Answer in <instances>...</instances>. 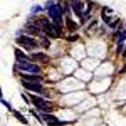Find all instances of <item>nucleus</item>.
Segmentation results:
<instances>
[{
  "mask_svg": "<svg viewBox=\"0 0 126 126\" xmlns=\"http://www.w3.org/2000/svg\"><path fill=\"white\" fill-rule=\"evenodd\" d=\"M114 35H116V40H118V42H125V40H126V25L123 27V30L118 29Z\"/></svg>",
  "mask_w": 126,
  "mask_h": 126,
  "instance_id": "f8f14e48",
  "label": "nucleus"
},
{
  "mask_svg": "<svg viewBox=\"0 0 126 126\" xmlns=\"http://www.w3.org/2000/svg\"><path fill=\"white\" fill-rule=\"evenodd\" d=\"M54 5H56V2H54V0H47V3H46V9H50V7H54Z\"/></svg>",
  "mask_w": 126,
  "mask_h": 126,
  "instance_id": "6ab92c4d",
  "label": "nucleus"
},
{
  "mask_svg": "<svg viewBox=\"0 0 126 126\" xmlns=\"http://www.w3.org/2000/svg\"><path fill=\"white\" fill-rule=\"evenodd\" d=\"M22 81H32V82H42V78L37 76V72H25L22 74Z\"/></svg>",
  "mask_w": 126,
  "mask_h": 126,
  "instance_id": "9b49d317",
  "label": "nucleus"
},
{
  "mask_svg": "<svg viewBox=\"0 0 126 126\" xmlns=\"http://www.w3.org/2000/svg\"><path fill=\"white\" fill-rule=\"evenodd\" d=\"M121 56H123V57L126 59V46H125V49H123V54H121Z\"/></svg>",
  "mask_w": 126,
  "mask_h": 126,
  "instance_id": "4be33fe9",
  "label": "nucleus"
},
{
  "mask_svg": "<svg viewBox=\"0 0 126 126\" xmlns=\"http://www.w3.org/2000/svg\"><path fill=\"white\" fill-rule=\"evenodd\" d=\"M15 59H17V61H29V57H27L20 49H15Z\"/></svg>",
  "mask_w": 126,
  "mask_h": 126,
  "instance_id": "ddd939ff",
  "label": "nucleus"
},
{
  "mask_svg": "<svg viewBox=\"0 0 126 126\" xmlns=\"http://www.w3.org/2000/svg\"><path fill=\"white\" fill-rule=\"evenodd\" d=\"M62 14H64L62 7L61 5H54V7L49 9V19L54 24H57V25H62Z\"/></svg>",
  "mask_w": 126,
  "mask_h": 126,
  "instance_id": "7ed1b4c3",
  "label": "nucleus"
},
{
  "mask_svg": "<svg viewBox=\"0 0 126 126\" xmlns=\"http://www.w3.org/2000/svg\"><path fill=\"white\" fill-rule=\"evenodd\" d=\"M40 10H42V7H40V5H34V7H32V10H30V12H32V14H39Z\"/></svg>",
  "mask_w": 126,
  "mask_h": 126,
  "instance_id": "a211bd4d",
  "label": "nucleus"
},
{
  "mask_svg": "<svg viewBox=\"0 0 126 126\" xmlns=\"http://www.w3.org/2000/svg\"><path fill=\"white\" fill-rule=\"evenodd\" d=\"M103 15H113V9L111 7H103Z\"/></svg>",
  "mask_w": 126,
  "mask_h": 126,
  "instance_id": "dca6fc26",
  "label": "nucleus"
},
{
  "mask_svg": "<svg viewBox=\"0 0 126 126\" xmlns=\"http://www.w3.org/2000/svg\"><path fill=\"white\" fill-rule=\"evenodd\" d=\"M2 103H3V106L7 108V109H10V111H14V109H12V106H10V103H7L5 99H2Z\"/></svg>",
  "mask_w": 126,
  "mask_h": 126,
  "instance_id": "aec40b11",
  "label": "nucleus"
},
{
  "mask_svg": "<svg viewBox=\"0 0 126 126\" xmlns=\"http://www.w3.org/2000/svg\"><path fill=\"white\" fill-rule=\"evenodd\" d=\"M17 69H20L22 72H40V67L30 61H17Z\"/></svg>",
  "mask_w": 126,
  "mask_h": 126,
  "instance_id": "20e7f679",
  "label": "nucleus"
},
{
  "mask_svg": "<svg viewBox=\"0 0 126 126\" xmlns=\"http://www.w3.org/2000/svg\"><path fill=\"white\" fill-rule=\"evenodd\" d=\"M71 9H72V12L78 15L79 19H82L84 17V7H82V2L81 0H71Z\"/></svg>",
  "mask_w": 126,
  "mask_h": 126,
  "instance_id": "6e6552de",
  "label": "nucleus"
},
{
  "mask_svg": "<svg viewBox=\"0 0 126 126\" xmlns=\"http://www.w3.org/2000/svg\"><path fill=\"white\" fill-rule=\"evenodd\" d=\"M123 49H125L123 42H118V46H116V54H123Z\"/></svg>",
  "mask_w": 126,
  "mask_h": 126,
  "instance_id": "f3484780",
  "label": "nucleus"
},
{
  "mask_svg": "<svg viewBox=\"0 0 126 126\" xmlns=\"http://www.w3.org/2000/svg\"><path fill=\"white\" fill-rule=\"evenodd\" d=\"M22 84H24V87H25L27 91H30V93H37V94H42V93H44V87H42V84H40V82L22 81Z\"/></svg>",
  "mask_w": 126,
  "mask_h": 126,
  "instance_id": "423d86ee",
  "label": "nucleus"
},
{
  "mask_svg": "<svg viewBox=\"0 0 126 126\" xmlns=\"http://www.w3.org/2000/svg\"><path fill=\"white\" fill-rule=\"evenodd\" d=\"M40 25H42V32L47 37H50V39H57L59 37L57 34H56V29H54V22H50L47 17H42L40 19Z\"/></svg>",
  "mask_w": 126,
  "mask_h": 126,
  "instance_id": "f03ea898",
  "label": "nucleus"
},
{
  "mask_svg": "<svg viewBox=\"0 0 126 126\" xmlns=\"http://www.w3.org/2000/svg\"><path fill=\"white\" fill-rule=\"evenodd\" d=\"M66 24H67L69 30H72V32H74V30H78V24H76V22H72L69 17H67V20H66Z\"/></svg>",
  "mask_w": 126,
  "mask_h": 126,
  "instance_id": "4468645a",
  "label": "nucleus"
},
{
  "mask_svg": "<svg viewBox=\"0 0 126 126\" xmlns=\"http://www.w3.org/2000/svg\"><path fill=\"white\" fill-rule=\"evenodd\" d=\"M67 40H71V42H74V40H78V35H71V37H67Z\"/></svg>",
  "mask_w": 126,
  "mask_h": 126,
  "instance_id": "412c9836",
  "label": "nucleus"
},
{
  "mask_svg": "<svg viewBox=\"0 0 126 126\" xmlns=\"http://www.w3.org/2000/svg\"><path fill=\"white\" fill-rule=\"evenodd\" d=\"M30 59L32 61H37V62H44V64H47L49 61H50V57H49L47 54H44V52H34L30 56Z\"/></svg>",
  "mask_w": 126,
  "mask_h": 126,
  "instance_id": "1a4fd4ad",
  "label": "nucleus"
},
{
  "mask_svg": "<svg viewBox=\"0 0 126 126\" xmlns=\"http://www.w3.org/2000/svg\"><path fill=\"white\" fill-rule=\"evenodd\" d=\"M24 32L29 34V35H40L42 34V25H40V19L39 20H32L29 19L25 27H24Z\"/></svg>",
  "mask_w": 126,
  "mask_h": 126,
  "instance_id": "f257e3e1",
  "label": "nucleus"
},
{
  "mask_svg": "<svg viewBox=\"0 0 126 126\" xmlns=\"http://www.w3.org/2000/svg\"><path fill=\"white\" fill-rule=\"evenodd\" d=\"M40 118H42V121H44V123H57V125H64V123H61V121L57 119V116L49 114L47 111H44V113L40 114Z\"/></svg>",
  "mask_w": 126,
  "mask_h": 126,
  "instance_id": "9d476101",
  "label": "nucleus"
},
{
  "mask_svg": "<svg viewBox=\"0 0 126 126\" xmlns=\"http://www.w3.org/2000/svg\"><path fill=\"white\" fill-rule=\"evenodd\" d=\"M17 44L24 49H35L37 47V40L34 39V37H30L29 34L27 35H19L17 37Z\"/></svg>",
  "mask_w": 126,
  "mask_h": 126,
  "instance_id": "39448f33",
  "label": "nucleus"
},
{
  "mask_svg": "<svg viewBox=\"0 0 126 126\" xmlns=\"http://www.w3.org/2000/svg\"><path fill=\"white\" fill-rule=\"evenodd\" d=\"M14 116L17 118V119H19L20 123H24V125H27V119H25V118L22 116V113H19V111H14Z\"/></svg>",
  "mask_w": 126,
  "mask_h": 126,
  "instance_id": "2eb2a0df",
  "label": "nucleus"
},
{
  "mask_svg": "<svg viewBox=\"0 0 126 126\" xmlns=\"http://www.w3.org/2000/svg\"><path fill=\"white\" fill-rule=\"evenodd\" d=\"M30 99H32V103H34V106L37 108L39 111H49L50 108H49V103L44 99V97H39V96H30Z\"/></svg>",
  "mask_w": 126,
  "mask_h": 126,
  "instance_id": "0eeeda50",
  "label": "nucleus"
}]
</instances>
